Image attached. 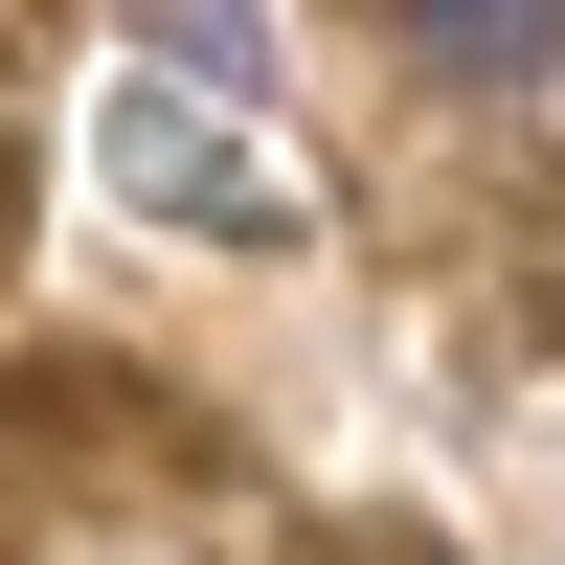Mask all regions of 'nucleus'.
I'll list each match as a JSON object with an SVG mask.
<instances>
[{
  "label": "nucleus",
  "instance_id": "2",
  "mask_svg": "<svg viewBox=\"0 0 565 565\" xmlns=\"http://www.w3.org/2000/svg\"><path fill=\"white\" fill-rule=\"evenodd\" d=\"M407 68H476V90H521V68H565V23H521V0H476V23H452V0H430V23H407Z\"/></svg>",
  "mask_w": 565,
  "mask_h": 565
},
{
  "label": "nucleus",
  "instance_id": "1",
  "mask_svg": "<svg viewBox=\"0 0 565 565\" xmlns=\"http://www.w3.org/2000/svg\"><path fill=\"white\" fill-rule=\"evenodd\" d=\"M114 181H136L159 226H204V249H271V226H295V181L204 114V68H136V90H114Z\"/></svg>",
  "mask_w": 565,
  "mask_h": 565
}]
</instances>
